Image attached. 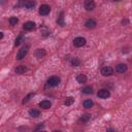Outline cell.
<instances>
[{"mask_svg":"<svg viewBox=\"0 0 132 132\" xmlns=\"http://www.w3.org/2000/svg\"><path fill=\"white\" fill-rule=\"evenodd\" d=\"M61 80L58 78V76H52L48 80V85L50 87H57L59 84H60Z\"/></svg>","mask_w":132,"mask_h":132,"instance_id":"cell-1","label":"cell"},{"mask_svg":"<svg viewBox=\"0 0 132 132\" xmlns=\"http://www.w3.org/2000/svg\"><path fill=\"white\" fill-rule=\"evenodd\" d=\"M73 45L76 47V48H81V47H84L86 45V39L84 37H76L74 38L73 40Z\"/></svg>","mask_w":132,"mask_h":132,"instance_id":"cell-2","label":"cell"},{"mask_svg":"<svg viewBox=\"0 0 132 132\" xmlns=\"http://www.w3.org/2000/svg\"><path fill=\"white\" fill-rule=\"evenodd\" d=\"M50 12H51V7L47 4H43L39 7V15L41 16H47L50 14Z\"/></svg>","mask_w":132,"mask_h":132,"instance_id":"cell-3","label":"cell"},{"mask_svg":"<svg viewBox=\"0 0 132 132\" xmlns=\"http://www.w3.org/2000/svg\"><path fill=\"white\" fill-rule=\"evenodd\" d=\"M101 74L104 76H111L114 74V69L112 67H109V66H105V67L101 69Z\"/></svg>","mask_w":132,"mask_h":132,"instance_id":"cell-4","label":"cell"},{"mask_svg":"<svg viewBox=\"0 0 132 132\" xmlns=\"http://www.w3.org/2000/svg\"><path fill=\"white\" fill-rule=\"evenodd\" d=\"M27 53H28V48H27V47L22 48V49L19 51L18 55H17V59H18V60H22L23 58H25V56L27 55Z\"/></svg>","mask_w":132,"mask_h":132,"instance_id":"cell-5","label":"cell"},{"mask_svg":"<svg viewBox=\"0 0 132 132\" xmlns=\"http://www.w3.org/2000/svg\"><path fill=\"white\" fill-rule=\"evenodd\" d=\"M85 8L88 12H91L95 8V2L93 0H86L85 1Z\"/></svg>","mask_w":132,"mask_h":132,"instance_id":"cell-6","label":"cell"},{"mask_svg":"<svg viewBox=\"0 0 132 132\" xmlns=\"http://www.w3.org/2000/svg\"><path fill=\"white\" fill-rule=\"evenodd\" d=\"M97 96H98L99 98L105 99V98H107V97L111 96V93H109V91L106 90V89H102V90H99V91H98Z\"/></svg>","mask_w":132,"mask_h":132,"instance_id":"cell-7","label":"cell"},{"mask_svg":"<svg viewBox=\"0 0 132 132\" xmlns=\"http://www.w3.org/2000/svg\"><path fill=\"white\" fill-rule=\"evenodd\" d=\"M34 28H35V23L34 22H32V21H28L24 24V29L27 30V31H31Z\"/></svg>","mask_w":132,"mask_h":132,"instance_id":"cell-8","label":"cell"},{"mask_svg":"<svg viewBox=\"0 0 132 132\" xmlns=\"http://www.w3.org/2000/svg\"><path fill=\"white\" fill-rule=\"evenodd\" d=\"M127 65L126 64H119L116 66V71L117 72H120V73H124L126 70H127Z\"/></svg>","mask_w":132,"mask_h":132,"instance_id":"cell-9","label":"cell"},{"mask_svg":"<svg viewBox=\"0 0 132 132\" xmlns=\"http://www.w3.org/2000/svg\"><path fill=\"white\" fill-rule=\"evenodd\" d=\"M86 27L87 28H89V29H93V28H95L96 27V21L95 20H93V19H89L87 22H86Z\"/></svg>","mask_w":132,"mask_h":132,"instance_id":"cell-10","label":"cell"},{"mask_svg":"<svg viewBox=\"0 0 132 132\" xmlns=\"http://www.w3.org/2000/svg\"><path fill=\"white\" fill-rule=\"evenodd\" d=\"M15 71L18 74H23V73H25L27 71V67H26V66H24V65H20V66H17Z\"/></svg>","mask_w":132,"mask_h":132,"instance_id":"cell-11","label":"cell"},{"mask_svg":"<svg viewBox=\"0 0 132 132\" xmlns=\"http://www.w3.org/2000/svg\"><path fill=\"white\" fill-rule=\"evenodd\" d=\"M39 106H40L41 108H43V109H49V108L52 106V103H51L49 100H43V101H41V102L39 103Z\"/></svg>","mask_w":132,"mask_h":132,"instance_id":"cell-12","label":"cell"},{"mask_svg":"<svg viewBox=\"0 0 132 132\" xmlns=\"http://www.w3.org/2000/svg\"><path fill=\"white\" fill-rule=\"evenodd\" d=\"M24 6L27 8V9H31L35 6V1L34 0H27V1L24 3Z\"/></svg>","mask_w":132,"mask_h":132,"instance_id":"cell-13","label":"cell"},{"mask_svg":"<svg viewBox=\"0 0 132 132\" xmlns=\"http://www.w3.org/2000/svg\"><path fill=\"white\" fill-rule=\"evenodd\" d=\"M76 81L80 84H84L87 82V76L85 74H80V75H78V78H76Z\"/></svg>","mask_w":132,"mask_h":132,"instance_id":"cell-14","label":"cell"},{"mask_svg":"<svg viewBox=\"0 0 132 132\" xmlns=\"http://www.w3.org/2000/svg\"><path fill=\"white\" fill-rule=\"evenodd\" d=\"M29 115L32 118H37V117L40 116V113H39V111H37V109H30V111H29Z\"/></svg>","mask_w":132,"mask_h":132,"instance_id":"cell-15","label":"cell"},{"mask_svg":"<svg viewBox=\"0 0 132 132\" xmlns=\"http://www.w3.org/2000/svg\"><path fill=\"white\" fill-rule=\"evenodd\" d=\"M83 105H84V107H86V108H90V107L93 106V101L91 100V99H87V100H85V101L83 102Z\"/></svg>","mask_w":132,"mask_h":132,"instance_id":"cell-16","label":"cell"},{"mask_svg":"<svg viewBox=\"0 0 132 132\" xmlns=\"http://www.w3.org/2000/svg\"><path fill=\"white\" fill-rule=\"evenodd\" d=\"M35 55H36V57H38V58H41V57H43V56H45V55H46V51L43 50V49H38V50L36 51Z\"/></svg>","mask_w":132,"mask_h":132,"instance_id":"cell-17","label":"cell"},{"mask_svg":"<svg viewBox=\"0 0 132 132\" xmlns=\"http://www.w3.org/2000/svg\"><path fill=\"white\" fill-rule=\"evenodd\" d=\"M57 23H58V25H60V26H64V14H63V13L60 14V16H59V18H58V20H57Z\"/></svg>","mask_w":132,"mask_h":132,"instance_id":"cell-18","label":"cell"},{"mask_svg":"<svg viewBox=\"0 0 132 132\" xmlns=\"http://www.w3.org/2000/svg\"><path fill=\"white\" fill-rule=\"evenodd\" d=\"M18 22H19V20H18L17 17H12V18L9 19V23H10V25H12V26L17 25V24H18Z\"/></svg>","mask_w":132,"mask_h":132,"instance_id":"cell-19","label":"cell"},{"mask_svg":"<svg viewBox=\"0 0 132 132\" xmlns=\"http://www.w3.org/2000/svg\"><path fill=\"white\" fill-rule=\"evenodd\" d=\"M73 101H74V99H73L72 97H68V98H66V100L64 101V104L67 105V106H69V105H71V104L73 103Z\"/></svg>","mask_w":132,"mask_h":132,"instance_id":"cell-20","label":"cell"},{"mask_svg":"<svg viewBox=\"0 0 132 132\" xmlns=\"http://www.w3.org/2000/svg\"><path fill=\"white\" fill-rule=\"evenodd\" d=\"M90 118H91V116H90L89 114H86V115H84V116L81 118V122L86 123V122H88V121L90 120Z\"/></svg>","mask_w":132,"mask_h":132,"instance_id":"cell-21","label":"cell"},{"mask_svg":"<svg viewBox=\"0 0 132 132\" xmlns=\"http://www.w3.org/2000/svg\"><path fill=\"white\" fill-rule=\"evenodd\" d=\"M92 87H89V86H88V87H85L84 88V89H83V93L84 94H92Z\"/></svg>","mask_w":132,"mask_h":132,"instance_id":"cell-22","label":"cell"},{"mask_svg":"<svg viewBox=\"0 0 132 132\" xmlns=\"http://www.w3.org/2000/svg\"><path fill=\"white\" fill-rule=\"evenodd\" d=\"M71 64H72L73 66H80V65H81V61H80L78 58H74V59H72Z\"/></svg>","mask_w":132,"mask_h":132,"instance_id":"cell-23","label":"cell"},{"mask_svg":"<svg viewBox=\"0 0 132 132\" xmlns=\"http://www.w3.org/2000/svg\"><path fill=\"white\" fill-rule=\"evenodd\" d=\"M22 38H23V35H19V36L16 38V42H15V46H16V47H17V46H19L20 43H21Z\"/></svg>","mask_w":132,"mask_h":132,"instance_id":"cell-24","label":"cell"},{"mask_svg":"<svg viewBox=\"0 0 132 132\" xmlns=\"http://www.w3.org/2000/svg\"><path fill=\"white\" fill-rule=\"evenodd\" d=\"M33 95H34V94H33V93H31V94H29L27 97H25V98H24V100H23V103H26V102L29 100V99H30V97H32Z\"/></svg>","mask_w":132,"mask_h":132,"instance_id":"cell-25","label":"cell"},{"mask_svg":"<svg viewBox=\"0 0 132 132\" xmlns=\"http://www.w3.org/2000/svg\"><path fill=\"white\" fill-rule=\"evenodd\" d=\"M6 1H7V0H0V5H3V4H5V3H6Z\"/></svg>","mask_w":132,"mask_h":132,"instance_id":"cell-26","label":"cell"},{"mask_svg":"<svg viewBox=\"0 0 132 132\" xmlns=\"http://www.w3.org/2000/svg\"><path fill=\"white\" fill-rule=\"evenodd\" d=\"M42 128H43V126H42V125H40V126H38V127L36 128V130H39V129H42Z\"/></svg>","mask_w":132,"mask_h":132,"instance_id":"cell-27","label":"cell"},{"mask_svg":"<svg viewBox=\"0 0 132 132\" xmlns=\"http://www.w3.org/2000/svg\"><path fill=\"white\" fill-rule=\"evenodd\" d=\"M1 38H3V33L0 32V39H1Z\"/></svg>","mask_w":132,"mask_h":132,"instance_id":"cell-28","label":"cell"}]
</instances>
